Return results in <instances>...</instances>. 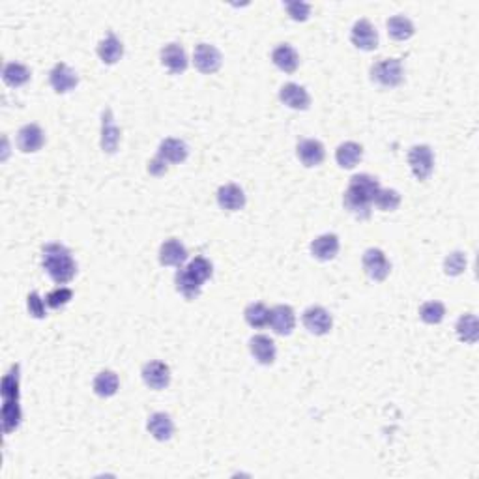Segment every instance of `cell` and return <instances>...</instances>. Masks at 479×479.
I'll return each mask as SVG.
<instances>
[{
	"mask_svg": "<svg viewBox=\"0 0 479 479\" xmlns=\"http://www.w3.org/2000/svg\"><path fill=\"white\" fill-rule=\"evenodd\" d=\"M43 270L57 285H66L75 277L77 264L73 260L72 251L66 246L47 243L43 248Z\"/></svg>",
	"mask_w": 479,
	"mask_h": 479,
	"instance_id": "obj_1",
	"label": "cell"
},
{
	"mask_svg": "<svg viewBox=\"0 0 479 479\" xmlns=\"http://www.w3.org/2000/svg\"><path fill=\"white\" fill-rule=\"evenodd\" d=\"M371 79L382 87H399L404 79V70L399 58H386L371 67Z\"/></svg>",
	"mask_w": 479,
	"mask_h": 479,
	"instance_id": "obj_2",
	"label": "cell"
},
{
	"mask_svg": "<svg viewBox=\"0 0 479 479\" xmlns=\"http://www.w3.org/2000/svg\"><path fill=\"white\" fill-rule=\"evenodd\" d=\"M408 165L412 169L414 176L419 182H425L429 176L433 175L434 169V154L431 146L417 145L410 148L408 152Z\"/></svg>",
	"mask_w": 479,
	"mask_h": 479,
	"instance_id": "obj_3",
	"label": "cell"
},
{
	"mask_svg": "<svg viewBox=\"0 0 479 479\" xmlns=\"http://www.w3.org/2000/svg\"><path fill=\"white\" fill-rule=\"evenodd\" d=\"M363 270L373 281H384L392 272V264L382 249L371 248L363 253Z\"/></svg>",
	"mask_w": 479,
	"mask_h": 479,
	"instance_id": "obj_4",
	"label": "cell"
},
{
	"mask_svg": "<svg viewBox=\"0 0 479 479\" xmlns=\"http://www.w3.org/2000/svg\"><path fill=\"white\" fill-rule=\"evenodd\" d=\"M302 320H304L305 328L314 335H326L331 330V326H334L331 314L328 313L324 307H320V305H311V307H307V309L304 311Z\"/></svg>",
	"mask_w": 479,
	"mask_h": 479,
	"instance_id": "obj_5",
	"label": "cell"
},
{
	"mask_svg": "<svg viewBox=\"0 0 479 479\" xmlns=\"http://www.w3.org/2000/svg\"><path fill=\"white\" fill-rule=\"evenodd\" d=\"M351 42L358 49H361V51H375L376 47H378V32L371 25V21L360 19V21H356L354 26H352Z\"/></svg>",
	"mask_w": 479,
	"mask_h": 479,
	"instance_id": "obj_6",
	"label": "cell"
},
{
	"mask_svg": "<svg viewBox=\"0 0 479 479\" xmlns=\"http://www.w3.org/2000/svg\"><path fill=\"white\" fill-rule=\"evenodd\" d=\"M193 60H195L197 70L201 73H216L223 62L221 53L210 43H199L195 47V53H193Z\"/></svg>",
	"mask_w": 479,
	"mask_h": 479,
	"instance_id": "obj_7",
	"label": "cell"
},
{
	"mask_svg": "<svg viewBox=\"0 0 479 479\" xmlns=\"http://www.w3.org/2000/svg\"><path fill=\"white\" fill-rule=\"evenodd\" d=\"M141 375L150 390H165L170 384V369L163 361H148L143 365Z\"/></svg>",
	"mask_w": 479,
	"mask_h": 479,
	"instance_id": "obj_8",
	"label": "cell"
},
{
	"mask_svg": "<svg viewBox=\"0 0 479 479\" xmlns=\"http://www.w3.org/2000/svg\"><path fill=\"white\" fill-rule=\"evenodd\" d=\"M49 83H51L53 90L57 94L72 92L73 88L77 87L79 77L77 73L73 72L72 67L66 64H57L49 73Z\"/></svg>",
	"mask_w": 479,
	"mask_h": 479,
	"instance_id": "obj_9",
	"label": "cell"
},
{
	"mask_svg": "<svg viewBox=\"0 0 479 479\" xmlns=\"http://www.w3.org/2000/svg\"><path fill=\"white\" fill-rule=\"evenodd\" d=\"M120 145V129L114 122L113 111L105 109L101 114V148L107 154H114Z\"/></svg>",
	"mask_w": 479,
	"mask_h": 479,
	"instance_id": "obj_10",
	"label": "cell"
},
{
	"mask_svg": "<svg viewBox=\"0 0 479 479\" xmlns=\"http://www.w3.org/2000/svg\"><path fill=\"white\" fill-rule=\"evenodd\" d=\"M270 326L277 335H290L296 326V314L290 305H275L270 309Z\"/></svg>",
	"mask_w": 479,
	"mask_h": 479,
	"instance_id": "obj_11",
	"label": "cell"
},
{
	"mask_svg": "<svg viewBox=\"0 0 479 479\" xmlns=\"http://www.w3.org/2000/svg\"><path fill=\"white\" fill-rule=\"evenodd\" d=\"M43 143H45V135H43L42 128L36 124L23 126L17 133V146L25 154H34L38 150H42Z\"/></svg>",
	"mask_w": 479,
	"mask_h": 479,
	"instance_id": "obj_12",
	"label": "cell"
},
{
	"mask_svg": "<svg viewBox=\"0 0 479 479\" xmlns=\"http://www.w3.org/2000/svg\"><path fill=\"white\" fill-rule=\"evenodd\" d=\"M161 64L169 70L172 75H180L187 70V55L184 47L178 43H169L161 49Z\"/></svg>",
	"mask_w": 479,
	"mask_h": 479,
	"instance_id": "obj_13",
	"label": "cell"
},
{
	"mask_svg": "<svg viewBox=\"0 0 479 479\" xmlns=\"http://www.w3.org/2000/svg\"><path fill=\"white\" fill-rule=\"evenodd\" d=\"M279 99H281L287 107L294 109V111H305V109H309L311 105V98L309 94H307V90L296 83L285 84V87L279 90Z\"/></svg>",
	"mask_w": 479,
	"mask_h": 479,
	"instance_id": "obj_14",
	"label": "cell"
},
{
	"mask_svg": "<svg viewBox=\"0 0 479 479\" xmlns=\"http://www.w3.org/2000/svg\"><path fill=\"white\" fill-rule=\"evenodd\" d=\"M296 154H298L299 161H302L305 167H319L320 163L324 161L326 150L320 141L304 139L298 143Z\"/></svg>",
	"mask_w": 479,
	"mask_h": 479,
	"instance_id": "obj_15",
	"label": "cell"
},
{
	"mask_svg": "<svg viewBox=\"0 0 479 479\" xmlns=\"http://www.w3.org/2000/svg\"><path fill=\"white\" fill-rule=\"evenodd\" d=\"M217 204L227 211H238L246 207V193L236 184H227L217 189Z\"/></svg>",
	"mask_w": 479,
	"mask_h": 479,
	"instance_id": "obj_16",
	"label": "cell"
},
{
	"mask_svg": "<svg viewBox=\"0 0 479 479\" xmlns=\"http://www.w3.org/2000/svg\"><path fill=\"white\" fill-rule=\"evenodd\" d=\"M186 260H187V249L180 240L170 238V240L161 243L160 263L163 264V266H178V268H180Z\"/></svg>",
	"mask_w": 479,
	"mask_h": 479,
	"instance_id": "obj_17",
	"label": "cell"
},
{
	"mask_svg": "<svg viewBox=\"0 0 479 479\" xmlns=\"http://www.w3.org/2000/svg\"><path fill=\"white\" fill-rule=\"evenodd\" d=\"M249 351H251L253 358L263 363V365H272L275 361V343L270 339L268 335H255L251 341H249Z\"/></svg>",
	"mask_w": 479,
	"mask_h": 479,
	"instance_id": "obj_18",
	"label": "cell"
},
{
	"mask_svg": "<svg viewBox=\"0 0 479 479\" xmlns=\"http://www.w3.org/2000/svg\"><path fill=\"white\" fill-rule=\"evenodd\" d=\"M158 155H160L165 163H182V161H186L187 155H189V146H187L184 141L169 137V139L161 141Z\"/></svg>",
	"mask_w": 479,
	"mask_h": 479,
	"instance_id": "obj_19",
	"label": "cell"
},
{
	"mask_svg": "<svg viewBox=\"0 0 479 479\" xmlns=\"http://www.w3.org/2000/svg\"><path fill=\"white\" fill-rule=\"evenodd\" d=\"M146 429L148 433L160 440V442H167L175 434V423L170 419L169 414L165 412H155L148 417V423H146Z\"/></svg>",
	"mask_w": 479,
	"mask_h": 479,
	"instance_id": "obj_20",
	"label": "cell"
},
{
	"mask_svg": "<svg viewBox=\"0 0 479 479\" xmlns=\"http://www.w3.org/2000/svg\"><path fill=\"white\" fill-rule=\"evenodd\" d=\"M343 204L348 211H351L352 216H356L358 219H367V217L371 216V207L373 202L363 197L360 191H356L354 187L348 186V189L345 191V197H343Z\"/></svg>",
	"mask_w": 479,
	"mask_h": 479,
	"instance_id": "obj_21",
	"label": "cell"
},
{
	"mask_svg": "<svg viewBox=\"0 0 479 479\" xmlns=\"http://www.w3.org/2000/svg\"><path fill=\"white\" fill-rule=\"evenodd\" d=\"M339 253V238L335 234H322L311 242V255L319 260H331Z\"/></svg>",
	"mask_w": 479,
	"mask_h": 479,
	"instance_id": "obj_22",
	"label": "cell"
},
{
	"mask_svg": "<svg viewBox=\"0 0 479 479\" xmlns=\"http://www.w3.org/2000/svg\"><path fill=\"white\" fill-rule=\"evenodd\" d=\"M175 285H176V290H178L184 298L195 299L197 296L201 294V289L204 283L199 281V279H197L186 266V268H180L178 272H176Z\"/></svg>",
	"mask_w": 479,
	"mask_h": 479,
	"instance_id": "obj_23",
	"label": "cell"
},
{
	"mask_svg": "<svg viewBox=\"0 0 479 479\" xmlns=\"http://www.w3.org/2000/svg\"><path fill=\"white\" fill-rule=\"evenodd\" d=\"M272 60L273 64L285 73H294L298 70L299 64L298 53H296V49L290 47L289 43H281V45L275 47L272 53Z\"/></svg>",
	"mask_w": 479,
	"mask_h": 479,
	"instance_id": "obj_24",
	"label": "cell"
},
{
	"mask_svg": "<svg viewBox=\"0 0 479 479\" xmlns=\"http://www.w3.org/2000/svg\"><path fill=\"white\" fill-rule=\"evenodd\" d=\"M122 55H124V45L113 32H109L107 36L99 42L98 57L101 58L104 64H116L122 58Z\"/></svg>",
	"mask_w": 479,
	"mask_h": 479,
	"instance_id": "obj_25",
	"label": "cell"
},
{
	"mask_svg": "<svg viewBox=\"0 0 479 479\" xmlns=\"http://www.w3.org/2000/svg\"><path fill=\"white\" fill-rule=\"evenodd\" d=\"M361 155H363L361 145H358L354 141H348V143H343V145L337 148V152H335V160H337L339 167H343V169H354V167L360 163Z\"/></svg>",
	"mask_w": 479,
	"mask_h": 479,
	"instance_id": "obj_26",
	"label": "cell"
},
{
	"mask_svg": "<svg viewBox=\"0 0 479 479\" xmlns=\"http://www.w3.org/2000/svg\"><path fill=\"white\" fill-rule=\"evenodd\" d=\"M455 330H457V337L466 345H474L475 341L479 337V322L478 316L472 313L463 314L461 319L457 320V326H455Z\"/></svg>",
	"mask_w": 479,
	"mask_h": 479,
	"instance_id": "obj_27",
	"label": "cell"
},
{
	"mask_svg": "<svg viewBox=\"0 0 479 479\" xmlns=\"http://www.w3.org/2000/svg\"><path fill=\"white\" fill-rule=\"evenodd\" d=\"M2 81L11 88L23 87V84L31 81V70L25 64L8 62L4 70H2Z\"/></svg>",
	"mask_w": 479,
	"mask_h": 479,
	"instance_id": "obj_28",
	"label": "cell"
},
{
	"mask_svg": "<svg viewBox=\"0 0 479 479\" xmlns=\"http://www.w3.org/2000/svg\"><path fill=\"white\" fill-rule=\"evenodd\" d=\"M387 32L397 42H404V40H410L414 36L416 28H414V23L408 17L395 16L387 21Z\"/></svg>",
	"mask_w": 479,
	"mask_h": 479,
	"instance_id": "obj_29",
	"label": "cell"
},
{
	"mask_svg": "<svg viewBox=\"0 0 479 479\" xmlns=\"http://www.w3.org/2000/svg\"><path fill=\"white\" fill-rule=\"evenodd\" d=\"M119 376L113 371H101L94 378V393L99 397H113L119 392Z\"/></svg>",
	"mask_w": 479,
	"mask_h": 479,
	"instance_id": "obj_30",
	"label": "cell"
},
{
	"mask_svg": "<svg viewBox=\"0 0 479 479\" xmlns=\"http://www.w3.org/2000/svg\"><path fill=\"white\" fill-rule=\"evenodd\" d=\"M21 419L23 414L21 407H19V401L2 402V427H4L6 434L13 433V431L21 425Z\"/></svg>",
	"mask_w": 479,
	"mask_h": 479,
	"instance_id": "obj_31",
	"label": "cell"
},
{
	"mask_svg": "<svg viewBox=\"0 0 479 479\" xmlns=\"http://www.w3.org/2000/svg\"><path fill=\"white\" fill-rule=\"evenodd\" d=\"M351 187H354L356 191H360L361 195L367 197L369 201L375 202L378 191H380V184L376 180L375 176L371 175H356L351 178Z\"/></svg>",
	"mask_w": 479,
	"mask_h": 479,
	"instance_id": "obj_32",
	"label": "cell"
},
{
	"mask_svg": "<svg viewBox=\"0 0 479 479\" xmlns=\"http://www.w3.org/2000/svg\"><path fill=\"white\" fill-rule=\"evenodd\" d=\"M243 316H246V322H248L251 328H264L268 326L270 322V309L264 304L257 302V304H249L243 311Z\"/></svg>",
	"mask_w": 479,
	"mask_h": 479,
	"instance_id": "obj_33",
	"label": "cell"
},
{
	"mask_svg": "<svg viewBox=\"0 0 479 479\" xmlns=\"http://www.w3.org/2000/svg\"><path fill=\"white\" fill-rule=\"evenodd\" d=\"M19 401V365H13L2 380V402Z\"/></svg>",
	"mask_w": 479,
	"mask_h": 479,
	"instance_id": "obj_34",
	"label": "cell"
},
{
	"mask_svg": "<svg viewBox=\"0 0 479 479\" xmlns=\"http://www.w3.org/2000/svg\"><path fill=\"white\" fill-rule=\"evenodd\" d=\"M419 316L425 324H440L446 316V307L440 302H427L419 307Z\"/></svg>",
	"mask_w": 479,
	"mask_h": 479,
	"instance_id": "obj_35",
	"label": "cell"
},
{
	"mask_svg": "<svg viewBox=\"0 0 479 479\" xmlns=\"http://www.w3.org/2000/svg\"><path fill=\"white\" fill-rule=\"evenodd\" d=\"M373 204H376L382 211H393L399 208V204H401V195H399V191L395 189H382L380 187V191H378V195H376Z\"/></svg>",
	"mask_w": 479,
	"mask_h": 479,
	"instance_id": "obj_36",
	"label": "cell"
},
{
	"mask_svg": "<svg viewBox=\"0 0 479 479\" xmlns=\"http://www.w3.org/2000/svg\"><path fill=\"white\" fill-rule=\"evenodd\" d=\"M466 264H468L466 255L463 251H453L444 260V272H446V275L457 277V275H461L466 270Z\"/></svg>",
	"mask_w": 479,
	"mask_h": 479,
	"instance_id": "obj_37",
	"label": "cell"
},
{
	"mask_svg": "<svg viewBox=\"0 0 479 479\" xmlns=\"http://www.w3.org/2000/svg\"><path fill=\"white\" fill-rule=\"evenodd\" d=\"M187 270H189L193 275H195L199 281H208V279L211 277V273H214V266H211V263L208 260V258L204 257H195L193 260H191L189 264H187Z\"/></svg>",
	"mask_w": 479,
	"mask_h": 479,
	"instance_id": "obj_38",
	"label": "cell"
},
{
	"mask_svg": "<svg viewBox=\"0 0 479 479\" xmlns=\"http://www.w3.org/2000/svg\"><path fill=\"white\" fill-rule=\"evenodd\" d=\"M72 298H73L72 289H67V287H58V289L51 290V292L47 294L45 304L49 305L51 309H60V307L70 304Z\"/></svg>",
	"mask_w": 479,
	"mask_h": 479,
	"instance_id": "obj_39",
	"label": "cell"
},
{
	"mask_svg": "<svg viewBox=\"0 0 479 479\" xmlns=\"http://www.w3.org/2000/svg\"><path fill=\"white\" fill-rule=\"evenodd\" d=\"M285 8L289 11V16L294 21H307L311 13V4L307 2H299V0H292V2H285Z\"/></svg>",
	"mask_w": 479,
	"mask_h": 479,
	"instance_id": "obj_40",
	"label": "cell"
},
{
	"mask_svg": "<svg viewBox=\"0 0 479 479\" xmlns=\"http://www.w3.org/2000/svg\"><path fill=\"white\" fill-rule=\"evenodd\" d=\"M26 305H28V313L34 316V319H45V302L42 299V296L38 292L28 294L26 298Z\"/></svg>",
	"mask_w": 479,
	"mask_h": 479,
	"instance_id": "obj_41",
	"label": "cell"
},
{
	"mask_svg": "<svg viewBox=\"0 0 479 479\" xmlns=\"http://www.w3.org/2000/svg\"><path fill=\"white\" fill-rule=\"evenodd\" d=\"M167 169H169V163H165V161L161 160L160 155H155L154 160L148 163V172H150V175H154V176L165 175Z\"/></svg>",
	"mask_w": 479,
	"mask_h": 479,
	"instance_id": "obj_42",
	"label": "cell"
}]
</instances>
